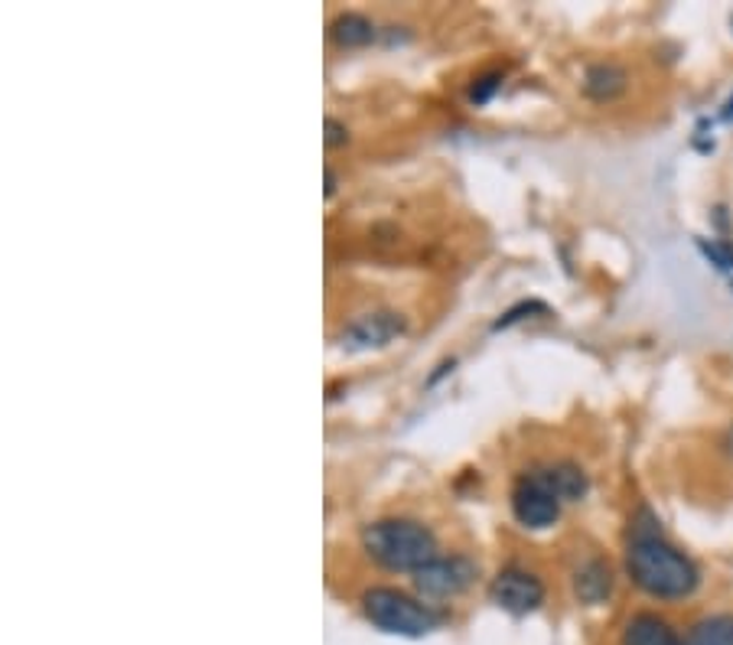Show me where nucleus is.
<instances>
[{
    "label": "nucleus",
    "instance_id": "nucleus-12",
    "mask_svg": "<svg viewBox=\"0 0 733 645\" xmlns=\"http://www.w3.org/2000/svg\"><path fill=\"white\" fill-rule=\"evenodd\" d=\"M330 36L336 39V46L343 49H356V46H368L375 39V26L363 13H340L330 23Z\"/></svg>",
    "mask_w": 733,
    "mask_h": 645
},
{
    "label": "nucleus",
    "instance_id": "nucleus-17",
    "mask_svg": "<svg viewBox=\"0 0 733 645\" xmlns=\"http://www.w3.org/2000/svg\"><path fill=\"white\" fill-rule=\"evenodd\" d=\"M724 447H728V450H731V453H733V427H731V430H728V437H724Z\"/></svg>",
    "mask_w": 733,
    "mask_h": 645
},
{
    "label": "nucleus",
    "instance_id": "nucleus-15",
    "mask_svg": "<svg viewBox=\"0 0 733 645\" xmlns=\"http://www.w3.org/2000/svg\"><path fill=\"white\" fill-rule=\"evenodd\" d=\"M323 130H327V147H343L346 140H350V130H346V125H340L336 118H327V125H323Z\"/></svg>",
    "mask_w": 733,
    "mask_h": 645
},
{
    "label": "nucleus",
    "instance_id": "nucleus-9",
    "mask_svg": "<svg viewBox=\"0 0 733 645\" xmlns=\"http://www.w3.org/2000/svg\"><path fill=\"white\" fill-rule=\"evenodd\" d=\"M535 473L558 493L561 503H577L591 489V480H587V473L577 463H551V467L535 470Z\"/></svg>",
    "mask_w": 733,
    "mask_h": 645
},
{
    "label": "nucleus",
    "instance_id": "nucleus-5",
    "mask_svg": "<svg viewBox=\"0 0 733 645\" xmlns=\"http://www.w3.org/2000/svg\"><path fill=\"white\" fill-rule=\"evenodd\" d=\"M512 516L518 525L541 531L561 518V499L538 473H528L512 489Z\"/></svg>",
    "mask_w": 733,
    "mask_h": 645
},
{
    "label": "nucleus",
    "instance_id": "nucleus-13",
    "mask_svg": "<svg viewBox=\"0 0 733 645\" xmlns=\"http://www.w3.org/2000/svg\"><path fill=\"white\" fill-rule=\"evenodd\" d=\"M685 645H733V613H714L698 620Z\"/></svg>",
    "mask_w": 733,
    "mask_h": 645
},
{
    "label": "nucleus",
    "instance_id": "nucleus-7",
    "mask_svg": "<svg viewBox=\"0 0 733 645\" xmlns=\"http://www.w3.org/2000/svg\"><path fill=\"white\" fill-rule=\"evenodd\" d=\"M404 316L401 313H391V310H378V313H366V316H356L346 330H343V346L353 349V353H363V349H378V346H388L391 339H398L404 333Z\"/></svg>",
    "mask_w": 733,
    "mask_h": 645
},
{
    "label": "nucleus",
    "instance_id": "nucleus-6",
    "mask_svg": "<svg viewBox=\"0 0 733 645\" xmlns=\"http://www.w3.org/2000/svg\"><path fill=\"white\" fill-rule=\"evenodd\" d=\"M489 600L512 617H525L545 603V584L522 567H505L499 577H492Z\"/></svg>",
    "mask_w": 733,
    "mask_h": 645
},
{
    "label": "nucleus",
    "instance_id": "nucleus-11",
    "mask_svg": "<svg viewBox=\"0 0 733 645\" xmlns=\"http://www.w3.org/2000/svg\"><path fill=\"white\" fill-rule=\"evenodd\" d=\"M574 590L584 603H604L612 594V571L610 564H604L600 557L587 561L577 574H574Z\"/></svg>",
    "mask_w": 733,
    "mask_h": 645
},
{
    "label": "nucleus",
    "instance_id": "nucleus-16",
    "mask_svg": "<svg viewBox=\"0 0 733 645\" xmlns=\"http://www.w3.org/2000/svg\"><path fill=\"white\" fill-rule=\"evenodd\" d=\"M336 193V176H333V170H327V199Z\"/></svg>",
    "mask_w": 733,
    "mask_h": 645
},
{
    "label": "nucleus",
    "instance_id": "nucleus-10",
    "mask_svg": "<svg viewBox=\"0 0 733 645\" xmlns=\"http://www.w3.org/2000/svg\"><path fill=\"white\" fill-rule=\"evenodd\" d=\"M626 82H629V76H626L622 66H616V62H597L584 76V92L594 102H612L616 95L626 92Z\"/></svg>",
    "mask_w": 733,
    "mask_h": 645
},
{
    "label": "nucleus",
    "instance_id": "nucleus-3",
    "mask_svg": "<svg viewBox=\"0 0 733 645\" xmlns=\"http://www.w3.org/2000/svg\"><path fill=\"white\" fill-rule=\"evenodd\" d=\"M363 610L381 633L391 636H427L440 626V613L394 587H371L363 594Z\"/></svg>",
    "mask_w": 733,
    "mask_h": 645
},
{
    "label": "nucleus",
    "instance_id": "nucleus-14",
    "mask_svg": "<svg viewBox=\"0 0 733 645\" xmlns=\"http://www.w3.org/2000/svg\"><path fill=\"white\" fill-rule=\"evenodd\" d=\"M502 89V72H489V76H480L477 85L470 89V102L473 105H486L489 99Z\"/></svg>",
    "mask_w": 733,
    "mask_h": 645
},
{
    "label": "nucleus",
    "instance_id": "nucleus-2",
    "mask_svg": "<svg viewBox=\"0 0 733 645\" xmlns=\"http://www.w3.org/2000/svg\"><path fill=\"white\" fill-rule=\"evenodd\" d=\"M363 551L385 571L417 574L437 554V538L414 518H378L363 528Z\"/></svg>",
    "mask_w": 733,
    "mask_h": 645
},
{
    "label": "nucleus",
    "instance_id": "nucleus-8",
    "mask_svg": "<svg viewBox=\"0 0 733 645\" xmlns=\"http://www.w3.org/2000/svg\"><path fill=\"white\" fill-rule=\"evenodd\" d=\"M622 645H685L675 626L655 613H635L626 630H622Z\"/></svg>",
    "mask_w": 733,
    "mask_h": 645
},
{
    "label": "nucleus",
    "instance_id": "nucleus-1",
    "mask_svg": "<svg viewBox=\"0 0 733 645\" xmlns=\"http://www.w3.org/2000/svg\"><path fill=\"white\" fill-rule=\"evenodd\" d=\"M626 571L632 584L655 600H685L698 590L701 574L688 554L662 538L652 525H635L632 541L626 548Z\"/></svg>",
    "mask_w": 733,
    "mask_h": 645
},
{
    "label": "nucleus",
    "instance_id": "nucleus-18",
    "mask_svg": "<svg viewBox=\"0 0 733 645\" xmlns=\"http://www.w3.org/2000/svg\"><path fill=\"white\" fill-rule=\"evenodd\" d=\"M731 26H733V16H731Z\"/></svg>",
    "mask_w": 733,
    "mask_h": 645
},
{
    "label": "nucleus",
    "instance_id": "nucleus-4",
    "mask_svg": "<svg viewBox=\"0 0 733 645\" xmlns=\"http://www.w3.org/2000/svg\"><path fill=\"white\" fill-rule=\"evenodd\" d=\"M473 580H477V564L463 554L434 557L431 564H424L414 574V587L427 600H450V597L463 594Z\"/></svg>",
    "mask_w": 733,
    "mask_h": 645
}]
</instances>
